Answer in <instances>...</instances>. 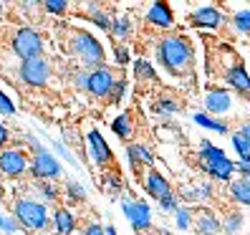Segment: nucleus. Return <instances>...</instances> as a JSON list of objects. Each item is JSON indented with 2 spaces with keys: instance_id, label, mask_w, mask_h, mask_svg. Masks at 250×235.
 <instances>
[{
  "instance_id": "f257e3e1",
  "label": "nucleus",
  "mask_w": 250,
  "mask_h": 235,
  "mask_svg": "<svg viewBox=\"0 0 250 235\" xmlns=\"http://www.w3.org/2000/svg\"><path fill=\"white\" fill-rule=\"evenodd\" d=\"M159 61L162 66H165L169 73H185L189 68V64H192V48H189V43L180 36H167L159 41Z\"/></svg>"
},
{
  "instance_id": "f03ea898",
  "label": "nucleus",
  "mask_w": 250,
  "mask_h": 235,
  "mask_svg": "<svg viewBox=\"0 0 250 235\" xmlns=\"http://www.w3.org/2000/svg\"><path fill=\"white\" fill-rule=\"evenodd\" d=\"M13 215L18 217V223H21L25 230L41 233V230H46V225H48V210H46V205L38 202V200H28V197L18 200Z\"/></svg>"
},
{
  "instance_id": "7ed1b4c3",
  "label": "nucleus",
  "mask_w": 250,
  "mask_h": 235,
  "mask_svg": "<svg viewBox=\"0 0 250 235\" xmlns=\"http://www.w3.org/2000/svg\"><path fill=\"white\" fill-rule=\"evenodd\" d=\"M13 51L23 61H33V58H41V53H43V41L33 28H21L16 38H13Z\"/></svg>"
},
{
  "instance_id": "20e7f679",
  "label": "nucleus",
  "mask_w": 250,
  "mask_h": 235,
  "mask_svg": "<svg viewBox=\"0 0 250 235\" xmlns=\"http://www.w3.org/2000/svg\"><path fill=\"white\" fill-rule=\"evenodd\" d=\"M73 51H76L81 58H83V64H89V66H101L104 64V48H101V43L91 36V33H76L73 36Z\"/></svg>"
},
{
  "instance_id": "39448f33",
  "label": "nucleus",
  "mask_w": 250,
  "mask_h": 235,
  "mask_svg": "<svg viewBox=\"0 0 250 235\" xmlns=\"http://www.w3.org/2000/svg\"><path fill=\"white\" fill-rule=\"evenodd\" d=\"M124 215L129 217L131 228H137V230H146L152 225V210L142 200H124Z\"/></svg>"
},
{
  "instance_id": "423d86ee",
  "label": "nucleus",
  "mask_w": 250,
  "mask_h": 235,
  "mask_svg": "<svg viewBox=\"0 0 250 235\" xmlns=\"http://www.w3.org/2000/svg\"><path fill=\"white\" fill-rule=\"evenodd\" d=\"M51 76V68L43 58H33V61H23L21 66V79L28 86H43Z\"/></svg>"
},
{
  "instance_id": "0eeeda50",
  "label": "nucleus",
  "mask_w": 250,
  "mask_h": 235,
  "mask_svg": "<svg viewBox=\"0 0 250 235\" xmlns=\"http://www.w3.org/2000/svg\"><path fill=\"white\" fill-rule=\"evenodd\" d=\"M31 172L36 174L38 180H53L61 174V162L51 154V152H38L36 159H33V165H31Z\"/></svg>"
},
{
  "instance_id": "6e6552de",
  "label": "nucleus",
  "mask_w": 250,
  "mask_h": 235,
  "mask_svg": "<svg viewBox=\"0 0 250 235\" xmlns=\"http://www.w3.org/2000/svg\"><path fill=\"white\" fill-rule=\"evenodd\" d=\"M28 170V159L21 150H3L0 152V172L8 177H21Z\"/></svg>"
},
{
  "instance_id": "1a4fd4ad",
  "label": "nucleus",
  "mask_w": 250,
  "mask_h": 235,
  "mask_svg": "<svg viewBox=\"0 0 250 235\" xmlns=\"http://www.w3.org/2000/svg\"><path fill=\"white\" fill-rule=\"evenodd\" d=\"M114 76H111V71L109 68H96L89 73V84H86V89H89L94 96H101V99H106L111 96V89H114Z\"/></svg>"
},
{
  "instance_id": "9d476101",
  "label": "nucleus",
  "mask_w": 250,
  "mask_h": 235,
  "mask_svg": "<svg viewBox=\"0 0 250 235\" xmlns=\"http://www.w3.org/2000/svg\"><path fill=\"white\" fill-rule=\"evenodd\" d=\"M223 21H225L223 13H220L217 8H212V5H202L192 13V23L200 25V28H220Z\"/></svg>"
},
{
  "instance_id": "9b49d317",
  "label": "nucleus",
  "mask_w": 250,
  "mask_h": 235,
  "mask_svg": "<svg viewBox=\"0 0 250 235\" xmlns=\"http://www.w3.org/2000/svg\"><path fill=\"white\" fill-rule=\"evenodd\" d=\"M89 150H91V157H94V162H96V165H106L109 159H111L109 144H106V139L101 137L96 129L89 131Z\"/></svg>"
},
{
  "instance_id": "f8f14e48",
  "label": "nucleus",
  "mask_w": 250,
  "mask_h": 235,
  "mask_svg": "<svg viewBox=\"0 0 250 235\" xmlns=\"http://www.w3.org/2000/svg\"><path fill=\"white\" fill-rule=\"evenodd\" d=\"M146 21L152 25H159V28H172L174 25V16L167 3H152L149 10H146Z\"/></svg>"
},
{
  "instance_id": "ddd939ff",
  "label": "nucleus",
  "mask_w": 250,
  "mask_h": 235,
  "mask_svg": "<svg viewBox=\"0 0 250 235\" xmlns=\"http://www.w3.org/2000/svg\"><path fill=\"white\" fill-rule=\"evenodd\" d=\"M146 192H149L154 200H162V197L172 195V187H169L165 174H159L157 170H149V174H146Z\"/></svg>"
},
{
  "instance_id": "4468645a",
  "label": "nucleus",
  "mask_w": 250,
  "mask_h": 235,
  "mask_svg": "<svg viewBox=\"0 0 250 235\" xmlns=\"http://www.w3.org/2000/svg\"><path fill=\"white\" fill-rule=\"evenodd\" d=\"M205 107H208L210 114H225L230 109V94L223 89H210L208 96H205Z\"/></svg>"
},
{
  "instance_id": "2eb2a0df",
  "label": "nucleus",
  "mask_w": 250,
  "mask_h": 235,
  "mask_svg": "<svg viewBox=\"0 0 250 235\" xmlns=\"http://www.w3.org/2000/svg\"><path fill=\"white\" fill-rule=\"evenodd\" d=\"M195 230H197V235H220L223 225H220V220L212 213H200L195 217Z\"/></svg>"
},
{
  "instance_id": "dca6fc26",
  "label": "nucleus",
  "mask_w": 250,
  "mask_h": 235,
  "mask_svg": "<svg viewBox=\"0 0 250 235\" xmlns=\"http://www.w3.org/2000/svg\"><path fill=\"white\" fill-rule=\"evenodd\" d=\"M53 225H56V233H58V235H71L73 230H76V217H73L71 210L58 208V210L53 213Z\"/></svg>"
},
{
  "instance_id": "f3484780",
  "label": "nucleus",
  "mask_w": 250,
  "mask_h": 235,
  "mask_svg": "<svg viewBox=\"0 0 250 235\" xmlns=\"http://www.w3.org/2000/svg\"><path fill=\"white\" fill-rule=\"evenodd\" d=\"M228 84L235 86L238 91H250V76L243 66H230L228 68Z\"/></svg>"
},
{
  "instance_id": "a211bd4d",
  "label": "nucleus",
  "mask_w": 250,
  "mask_h": 235,
  "mask_svg": "<svg viewBox=\"0 0 250 235\" xmlns=\"http://www.w3.org/2000/svg\"><path fill=\"white\" fill-rule=\"evenodd\" d=\"M200 159H202V165L208 167V165H215L220 159H225V152L220 150V147H212L208 139H202L200 142Z\"/></svg>"
},
{
  "instance_id": "6ab92c4d",
  "label": "nucleus",
  "mask_w": 250,
  "mask_h": 235,
  "mask_svg": "<svg viewBox=\"0 0 250 235\" xmlns=\"http://www.w3.org/2000/svg\"><path fill=\"white\" fill-rule=\"evenodd\" d=\"M126 154H129V162L131 165H154V157H152V152L146 150L144 144H129L126 147Z\"/></svg>"
},
{
  "instance_id": "aec40b11",
  "label": "nucleus",
  "mask_w": 250,
  "mask_h": 235,
  "mask_svg": "<svg viewBox=\"0 0 250 235\" xmlns=\"http://www.w3.org/2000/svg\"><path fill=\"white\" fill-rule=\"evenodd\" d=\"M205 170H208V172L212 174V177H217V180H230V174H232L235 170H238V167H235V165L230 162V159L225 157V159H220V162H215V165H208Z\"/></svg>"
},
{
  "instance_id": "412c9836",
  "label": "nucleus",
  "mask_w": 250,
  "mask_h": 235,
  "mask_svg": "<svg viewBox=\"0 0 250 235\" xmlns=\"http://www.w3.org/2000/svg\"><path fill=\"white\" fill-rule=\"evenodd\" d=\"M111 129H114L116 137L126 139V137L131 134V116H129V114H119V116H116V119L111 122Z\"/></svg>"
},
{
  "instance_id": "4be33fe9",
  "label": "nucleus",
  "mask_w": 250,
  "mask_h": 235,
  "mask_svg": "<svg viewBox=\"0 0 250 235\" xmlns=\"http://www.w3.org/2000/svg\"><path fill=\"white\" fill-rule=\"evenodd\" d=\"M230 190H232V197H235V200H240L243 205H250V180L232 182Z\"/></svg>"
},
{
  "instance_id": "5701e85b",
  "label": "nucleus",
  "mask_w": 250,
  "mask_h": 235,
  "mask_svg": "<svg viewBox=\"0 0 250 235\" xmlns=\"http://www.w3.org/2000/svg\"><path fill=\"white\" fill-rule=\"evenodd\" d=\"M86 13H89V18L101 28V31H109V28H111V21H109V16H106V13L104 10H99L94 3H89V8H86Z\"/></svg>"
},
{
  "instance_id": "b1692460",
  "label": "nucleus",
  "mask_w": 250,
  "mask_h": 235,
  "mask_svg": "<svg viewBox=\"0 0 250 235\" xmlns=\"http://www.w3.org/2000/svg\"><path fill=\"white\" fill-rule=\"evenodd\" d=\"M195 124H200L205 129H212V131H220V134H225V131H228V127L223 122L212 119V116H208V114H195Z\"/></svg>"
},
{
  "instance_id": "393cba45",
  "label": "nucleus",
  "mask_w": 250,
  "mask_h": 235,
  "mask_svg": "<svg viewBox=\"0 0 250 235\" xmlns=\"http://www.w3.org/2000/svg\"><path fill=\"white\" fill-rule=\"evenodd\" d=\"M232 147H235V152L240 154V159L250 157V142L240 134V131H238V134H232Z\"/></svg>"
},
{
  "instance_id": "a878e982",
  "label": "nucleus",
  "mask_w": 250,
  "mask_h": 235,
  "mask_svg": "<svg viewBox=\"0 0 250 235\" xmlns=\"http://www.w3.org/2000/svg\"><path fill=\"white\" fill-rule=\"evenodd\" d=\"M232 23H235V28H238L240 33H250V10H240V13H235Z\"/></svg>"
},
{
  "instance_id": "bb28decb",
  "label": "nucleus",
  "mask_w": 250,
  "mask_h": 235,
  "mask_svg": "<svg viewBox=\"0 0 250 235\" xmlns=\"http://www.w3.org/2000/svg\"><path fill=\"white\" fill-rule=\"evenodd\" d=\"M185 197H189V200H205V197H210V185H195L192 190H185Z\"/></svg>"
},
{
  "instance_id": "cd10ccee",
  "label": "nucleus",
  "mask_w": 250,
  "mask_h": 235,
  "mask_svg": "<svg viewBox=\"0 0 250 235\" xmlns=\"http://www.w3.org/2000/svg\"><path fill=\"white\" fill-rule=\"evenodd\" d=\"M111 33H114L116 38H126V36H129V21H126V18L111 21Z\"/></svg>"
},
{
  "instance_id": "c85d7f7f",
  "label": "nucleus",
  "mask_w": 250,
  "mask_h": 235,
  "mask_svg": "<svg viewBox=\"0 0 250 235\" xmlns=\"http://www.w3.org/2000/svg\"><path fill=\"white\" fill-rule=\"evenodd\" d=\"M134 73H137V79H154V76H157V71L146 64V61H137V64H134Z\"/></svg>"
},
{
  "instance_id": "c756f323",
  "label": "nucleus",
  "mask_w": 250,
  "mask_h": 235,
  "mask_svg": "<svg viewBox=\"0 0 250 235\" xmlns=\"http://www.w3.org/2000/svg\"><path fill=\"white\" fill-rule=\"evenodd\" d=\"M243 225V215H238V213H232V215H228V220H225V230L230 233V235H235V233H238V228Z\"/></svg>"
},
{
  "instance_id": "7c9ffc66",
  "label": "nucleus",
  "mask_w": 250,
  "mask_h": 235,
  "mask_svg": "<svg viewBox=\"0 0 250 235\" xmlns=\"http://www.w3.org/2000/svg\"><path fill=\"white\" fill-rule=\"evenodd\" d=\"M159 208L167 210V213H177V210H180V202H177V197H174V192L167 195V197H162V200H159Z\"/></svg>"
},
{
  "instance_id": "2f4dec72",
  "label": "nucleus",
  "mask_w": 250,
  "mask_h": 235,
  "mask_svg": "<svg viewBox=\"0 0 250 235\" xmlns=\"http://www.w3.org/2000/svg\"><path fill=\"white\" fill-rule=\"evenodd\" d=\"M154 109H157V114H174L180 107L174 104V101H169V99H162V101H157V104H154Z\"/></svg>"
},
{
  "instance_id": "473e14b6",
  "label": "nucleus",
  "mask_w": 250,
  "mask_h": 235,
  "mask_svg": "<svg viewBox=\"0 0 250 235\" xmlns=\"http://www.w3.org/2000/svg\"><path fill=\"white\" fill-rule=\"evenodd\" d=\"M174 223H177L180 230H187L189 228V210L187 208H180L177 213H174Z\"/></svg>"
},
{
  "instance_id": "72a5a7b5",
  "label": "nucleus",
  "mask_w": 250,
  "mask_h": 235,
  "mask_svg": "<svg viewBox=\"0 0 250 235\" xmlns=\"http://www.w3.org/2000/svg\"><path fill=\"white\" fill-rule=\"evenodd\" d=\"M66 190H68V197H71V200H83V197H86L83 187H81L79 182H68V185H66Z\"/></svg>"
},
{
  "instance_id": "f704fd0d",
  "label": "nucleus",
  "mask_w": 250,
  "mask_h": 235,
  "mask_svg": "<svg viewBox=\"0 0 250 235\" xmlns=\"http://www.w3.org/2000/svg\"><path fill=\"white\" fill-rule=\"evenodd\" d=\"M0 114H5V116H10V114H16V107H13V101L0 91Z\"/></svg>"
},
{
  "instance_id": "c9c22d12",
  "label": "nucleus",
  "mask_w": 250,
  "mask_h": 235,
  "mask_svg": "<svg viewBox=\"0 0 250 235\" xmlns=\"http://www.w3.org/2000/svg\"><path fill=\"white\" fill-rule=\"evenodd\" d=\"M43 5H46V10H51V13H63L68 8L66 0H46Z\"/></svg>"
},
{
  "instance_id": "e433bc0d",
  "label": "nucleus",
  "mask_w": 250,
  "mask_h": 235,
  "mask_svg": "<svg viewBox=\"0 0 250 235\" xmlns=\"http://www.w3.org/2000/svg\"><path fill=\"white\" fill-rule=\"evenodd\" d=\"M124 86H126L124 81H116V84H114V89H111V96H109V99H111V101H119V99L124 96Z\"/></svg>"
},
{
  "instance_id": "4c0bfd02",
  "label": "nucleus",
  "mask_w": 250,
  "mask_h": 235,
  "mask_svg": "<svg viewBox=\"0 0 250 235\" xmlns=\"http://www.w3.org/2000/svg\"><path fill=\"white\" fill-rule=\"evenodd\" d=\"M38 187H41V192H43V197H46V200L58 197V190H56L53 185H38Z\"/></svg>"
},
{
  "instance_id": "58836bf2",
  "label": "nucleus",
  "mask_w": 250,
  "mask_h": 235,
  "mask_svg": "<svg viewBox=\"0 0 250 235\" xmlns=\"http://www.w3.org/2000/svg\"><path fill=\"white\" fill-rule=\"evenodd\" d=\"M18 225H21V223H18V217L13 215V217H5V223H3V230H5V233H16V230H18Z\"/></svg>"
},
{
  "instance_id": "ea45409f",
  "label": "nucleus",
  "mask_w": 250,
  "mask_h": 235,
  "mask_svg": "<svg viewBox=\"0 0 250 235\" xmlns=\"http://www.w3.org/2000/svg\"><path fill=\"white\" fill-rule=\"evenodd\" d=\"M83 235H106V230L101 228V225H96V223H91L89 228L83 230Z\"/></svg>"
},
{
  "instance_id": "a19ab883",
  "label": "nucleus",
  "mask_w": 250,
  "mask_h": 235,
  "mask_svg": "<svg viewBox=\"0 0 250 235\" xmlns=\"http://www.w3.org/2000/svg\"><path fill=\"white\" fill-rule=\"evenodd\" d=\"M238 170H240V174H245V177H250V157L240 159V165H238Z\"/></svg>"
},
{
  "instance_id": "79ce46f5",
  "label": "nucleus",
  "mask_w": 250,
  "mask_h": 235,
  "mask_svg": "<svg viewBox=\"0 0 250 235\" xmlns=\"http://www.w3.org/2000/svg\"><path fill=\"white\" fill-rule=\"evenodd\" d=\"M116 61H119V64H126V61H129V53H126V48L116 46Z\"/></svg>"
},
{
  "instance_id": "37998d69",
  "label": "nucleus",
  "mask_w": 250,
  "mask_h": 235,
  "mask_svg": "<svg viewBox=\"0 0 250 235\" xmlns=\"http://www.w3.org/2000/svg\"><path fill=\"white\" fill-rule=\"evenodd\" d=\"M5 142H8V129H5L3 124H0V150L5 147Z\"/></svg>"
},
{
  "instance_id": "c03bdc74",
  "label": "nucleus",
  "mask_w": 250,
  "mask_h": 235,
  "mask_svg": "<svg viewBox=\"0 0 250 235\" xmlns=\"http://www.w3.org/2000/svg\"><path fill=\"white\" fill-rule=\"evenodd\" d=\"M106 185H109V190H111V192H116V190H119V182H116L114 177H106Z\"/></svg>"
},
{
  "instance_id": "a18cd8bd",
  "label": "nucleus",
  "mask_w": 250,
  "mask_h": 235,
  "mask_svg": "<svg viewBox=\"0 0 250 235\" xmlns=\"http://www.w3.org/2000/svg\"><path fill=\"white\" fill-rule=\"evenodd\" d=\"M56 150H58V154H63V157L68 159V162H73V157H71V154H68V152L63 150V147H61V144H56Z\"/></svg>"
},
{
  "instance_id": "49530a36",
  "label": "nucleus",
  "mask_w": 250,
  "mask_h": 235,
  "mask_svg": "<svg viewBox=\"0 0 250 235\" xmlns=\"http://www.w3.org/2000/svg\"><path fill=\"white\" fill-rule=\"evenodd\" d=\"M240 134H243V137H245V139L250 142V124H245V127L240 129Z\"/></svg>"
},
{
  "instance_id": "de8ad7c7",
  "label": "nucleus",
  "mask_w": 250,
  "mask_h": 235,
  "mask_svg": "<svg viewBox=\"0 0 250 235\" xmlns=\"http://www.w3.org/2000/svg\"><path fill=\"white\" fill-rule=\"evenodd\" d=\"M104 230H106V235H116V230H114V228H111V225H106V228H104Z\"/></svg>"
},
{
  "instance_id": "09e8293b",
  "label": "nucleus",
  "mask_w": 250,
  "mask_h": 235,
  "mask_svg": "<svg viewBox=\"0 0 250 235\" xmlns=\"http://www.w3.org/2000/svg\"><path fill=\"white\" fill-rule=\"evenodd\" d=\"M3 223H5V217H3V213H0V228H3Z\"/></svg>"
}]
</instances>
